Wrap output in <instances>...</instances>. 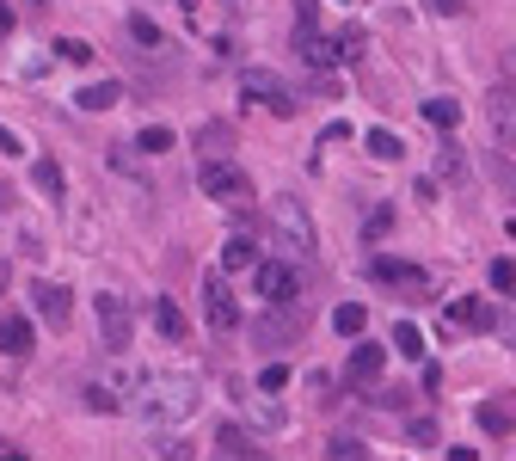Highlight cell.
<instances>
[{
	"label": "cell",
	"instance_id": "9a60e30c",
	"mask_svg": "<svg viewBox=\"0 0 516 461\" xmlns=\"http://www.w3.org/2000/svg\"><path fill=\"white\" fill-rule=\"evenodd\" d=\"M295 50H302V62H313V68H332L339 62V50H332V37H320V25H295Z\"/></svg>",
	"mask_w": 516,
	"mask_h": 461
},
{
	"label": "cell",
	"instance_id": "60d3db41",
	"mask_svg": "<svg viewBox=\"0 0 516 461\" xmlns=\"http://www.w3.org/2000/svg\"><path fill=\"white\" fill-rule=\"evenodd\" d=\"M0 154H25V142H19V136H13L6 123H0Z\"/></svg>",
	"mask_w": 516,
	"mask_h": 461
},
{
	"label": "cell",
	"instance_id": "2e32d148",
	"mask_svg": "<svg viewBox=\"0 0 516 461\" xmlns=\"http://www.w3.org/2000/svg\"><path fill=\"white\" fill-rule=\"evenodd\" d=\"M448 320H455V326H480V332H492V326H498V308H485V302H474V295H461V302L448 308Z\"/></svg>",
	"mask_w": 516,
	"mask_h": 461
},
{
	"label": "cell",
	"instance_id": "9c48e42d",
	"mask_svg": "<svg viewBox=\"0 0 516 461\" xmlns=\"http://www.w3.org/2000/svg\"><path fill=\"white\" fill-rule=\"evenodd\" d=\"M381 369H387V345H357L350 363H344V382H350V388H376Z\"/></svg>",
	"mask_w": 516,
	"mask_h": 461
},
{
	"label": "cell",
	"instance_id": "4dcf8cb0",
	"mask_svg": "<svg viewBox=\"0 0 516 461\" xmlns=\"http://www.w3.org/2000/svg\"><path fill=\"white\" fill-rule=\"evenodd\" d=\"M130 37H136V43H148V50H160V43H167V37H160V25H154L148 13H136V19H130Z\"/></svg>",
	"mask_w": 516,
	"mask_h": 461
},
{
	"label": "cell",
	"instance_id": "277c9868",
	"mask_svg": "<svg viewBox=\"0 0 516 461\" xmlns=\"http://www.w3.org/2000/svg\"><path fill=\"white\" fill-rule=\"evenodd\" d=\"M271 228H276V240H283L289 252H302V258L313 252V221H308V210H302L295 197H276L271 203Z\"/></svg>",
	"mask_w": 516,
	"mask_h": 461
},
{
	"label": "cell",
	"instance_id": "ac0fdd59",
	"mask_svg": "<svg viewBox=\"0 0 516 461\" xmlns=\"http://www.w3.org/2000/svg\"><path fill=\"white\" fill-rule=\"evenodd\" d=\"M197 148H204V160H228V148H234V123H204V130H197Z\"/></svg>",
	"mask_w": 516,
	"mask_h": 461
},
{
	"label": "cell",
	"instance_id": "5bb4252c",
	"mask_svg": "<svg viewBox=\"0 0 516 461\" xmlns=\"http://www.w3.org/2000/svg\"><path fill=\"white\" fill-rule=\"evenodd\" d=\"M32 345H37L32 320L25 314H0V351L6 357H32Z\"/></svg>",
	"mask_w": 516,
	"mask_h": 461
},
{
	"label": "cell",
	"instance_id": "4fadbf2b",
	"mask_svg": "<svg viewBox=\"0 0 516 461\" xmlns=\"http://www.w3.org/2000/svg\"><path fill=\"white\" fill-rule=\"evenodd\" d=\"M32 308H37V320H50V326H68V314H74V302H68V289L62 284H37Z\"/></svg>",
	"mask_w": 516,
	"mask_h": 461
},
{
	"label": "cell",
	"instance_id": "f1b7e54d",
	"mask_svg": "<svg viewBox=\"0 0 516 461\" xmlns=\"http://www.w3.org/2000/svg\"><path fill=\"white\" fill-rule=\"evenodd\" d=\"M326 456H332V461H363V456H369V443H363V437H332Z\"/></svg>",
	"mask_w": 516,
	"mask_h": 461
},
{
	"label": "cell",
	"instance_id": "e0dca14e",
	"mask_svg": "<svg viewBox=\"0 0 516 461\" xmlns=\"http://www.w3.org/2000/svg\"><path fill=\"white\" fill-rule=\"evenodd\" d=\"M117 99H123V86H117V80H93V86H80V93H74V105H80V111H111Z\"/></svg>",
	"mask_w": 516,
	"mask_h": 461
},
{
	"label": "cell",
	"instance_id": "4316f807",
	"mask_svg": "<svg viewBox=\"0 0 516 461\" xmlns=\"http://www.w3.org/2000/svg\"><path fill=\"white\" fill-rule=\"evenodd\" d=\"M394 351H400V357H424V332H418L412 320H400V326H394Z\"/></svg>",
	"mask_w": 516,
	"mask_h": 461
},
{
	"label": "cell",
	"instance_id": "484cf974",
	"mask_svg": "<svg viewBox=\"0 0 516 461\" xmlns=\"http://www.w3.org/2000/svg\"><path fill=\"white\" fill-rule=\"evenodd\" d=\"M363 43H369V37H363V25H344V32L332 37V50H339V62H357V56H363Z\"/></svg>",
	"mask_w": 516,
	"mask_h": 461
},
{
	"label": "cell",
	"instance_id": "f546056e",
	"mask_svg": "<svg viewBox=\"0 0 516 461\" xmlns=\"http://www.w3.org/2000/svg\"><path fill=\"white\" fill-rule=\"evenodd\" d=\"M172 142H178V136H172L167 123H148V130H141V142H136V148H148V154H167Z\"/></svg>",
	"mask_w": 516,
	"mask_h": 461
},
{
	"label": "cell",
	"instance_id": "7a4b0ae2",
	"mask_svg": "<svg viewBox=\"0 0 516 461\" xmlns=\"http://www.w3.org/2000/svg\"><path fill=\"white\" fill-rule=\"evenodd\" d=\"M93 314H99L104 351H130V339H136V308H130L123 295H111V289H104L99 302H93Z\"/></svg>",
	"mask_w": 516,
	"mask_h": 461
},
{
	"label": "cell",
	"instance_id": "8fae6325",
	"mask_svg": "<svg viewBox=\"0 0 516 461\" xmlns=\"http://www.w3.org/2000/svg\"><path fill=\"white\" fill-rule=\"evenodd\" d=\"M474 419H480L485 437H511V430H516V388H511V393H492V400H480V412H474Z\"/></svg>",
	"mask_w": 516,
	"mask_h": 461
},
{
	"label": "cell",
	"instance_id": "5b68a950",
	"mask_svg": "<svg viewBox=\"0 0 516 461\" xmlns=\"http://www.w3.org/2000/svg\"><path fill=\"white\" fill-rule=\"evenodd\" d=\"M204 314H209L215 332H240V302H234V289H228L222 271H209L204 277Z\"/></svg>",
	"mask_w": 516,
	"mask_h": 461
},
{
	"label": "cell",
	"instance_id": "44dd1931",
	"mask_svg": "<svg viewBox=\"0 0 516 461\" xmlns=\"http://www.w3.org/2000/svg\"><path fill=\"white\" fill-rule=\"evenodd\" d=\"M363 326H369V308H363V302L332 308V332H339V339H363Z\"/></svg>",
	"mask_w": 516,
	"mask_h": 461
},
{
	"label": "cell",
	"instance_id": "d4e9b609",
	"mask_svg": "<svg viewBox=\"0 0 516 461\" xmlns=\"http://www.w3.org/2000/svg\"><path fill=\"white\" fill-rule=\"evenodd\" d=\"M32 185L43 191V197H62V167H56V160H37V167H32Z\"/></svg>",
	"mask_w": 516,
	"mask_h": 461
},
{
	"label": "cell",
	"instance_id": "30bf717a",
	"mask_svg": "<svg viewBox=\"0 0 516 461\" xmlns=\"http://www.w3.org/2000/svg\"><path fill=\"white\" fill-rule=\"evenodd\" d=\"M369 277L387 284V289H418V295L430 289V277H424L418 265H406V258H369Z\"/></svg>",
	"mask_w": 516,
	"mask_h": 461
},
{
	"label": "cell",
	"instance_id": "f35d334b",
	"mask_svg": "<svg viewBox=\"0 0 516 461\" xmlns=\"http://www.w3.org/2000/svg\"><path fill=\"white\" fill-rule=\"evenodd\" d=\"M295 25H320V0H295Z\"/></svg>",
	"mask_w": 516,
	"mask_h": 461
},
{
	"label": "cell",
	"instance_id": "8992f818",
	"mask_svg": "<svg viewBox=\"0 0 516 461\" xmlns=\"http://www.w3.org/2000/svg\"><path fill=\"white\" fill-rule=\"evenodd\" d=\"M240 93H246V99H258V105H271L276 117H289V111H295V93H289L271 68H246L240 74Z\"/></svg>",
	"mask_w": 516,
	"mask_h": 461
},
{
	"label": "cell",
	"instance_id": "7c38bea8",
	"mask_svg": "<svg viewBox=\"0 0 516 461\" xmlns=\"http://www.w3.org/2000/svg\"><path fill=\"white\" fill-rule=\"evenodd\" d=\"M283 308H289V302H276V314L252 320V326H246V332H252V339H258V345H289V339H295V332H302V314H283Z\"/></svg>",
	"mask_w": 516,
	"mask_h": 461
},
{
	"label": "cell",
	"instance_id": "ee69618b",
	"mask_svg": "<svg viewBox=\"0 0 516 461\" xmlns=\"http://www.w3.org/2000/svg\"><path fill=\"white\" fill-rule=\"evenodd\" d=\"M0 295H6V271H0Z\"/></svg>",
	"mask_w": 516,
	"mask_h": 461
},
{
	"label": "cell",
	"instance_id": "83f0119b",
	"mask_svg": "<svg viewBox=\"0 0 516 461\" xmlns=\"http://www.w3.org/2000/svg\"><path fill=\"white\" fill-rule=\"evenodd\" d=\"M369 154H376V160H400V154H406V142H400L394 130H369Z\"/></svg>",
	"mask_w": 516,
	"mask_h": 461
},
{
	"label": "cell",
	"instance_id": "8d00e7d4",
	"mask_svg": "<svg viewBox=\"0 0 516 461\" xmlns=\"http://www.w3.org/2000/svg\"><path fill=\"white\" fill-rule=\"evenodd\" d=\"M56 50H62V62H86V56H93V50H86V43H80V37H62V43H56Z\"/></svg>",
	"mask_w": 516,
	"mask_h": 461
},
{
	"label": "cell",
	"instance_id": "d6a6232c",
	"mask_svg": "<svg viewBox=\"0 0 516 461\" xmlns=\"http://www.w3.org/2000/svg\"><path fill=\"white\" fill-rule=\"evenodd\" d=\"M406 437H412L418 449H437V425H430V419H412V425H406Z\"/></svg>",
	"mask_w": 516,
	"mask_h": 461
},
{
	"label": "cell",
	"instance_id": "603a6c76",
	"mask_svg": "<svg viewBox=\"0 0 516 461\" xmlns=\"http://www.w3.org/2000/svg\"><path fill=\"white\" fill-rule=\"evenodd\" d=\"M424 123H430V130H455V123H461V105L437 93V99H424Z\"/></svg>",
	"mask_w": 516,
	"mask_h": 461
},
{
	"label": "cell",
	"instance_id": "d6986e66",
	"mask_svg": "<svg viewBox=\"0 0 516 461\" xmlns=\"http://www.w3.org/2000/svg\"><path fill=\"white\" fill-rule=\"evenodd\" d=\"M258 265V240L252 234H234L228 247H222V271H252Z\"/></svg>",
	"mask_w": 516,
	"mask_h": 461
},
{
	"label": "cell",
	"instance_id": "7402d4cb",
	"mask_svg": "<svg viewBox=\"0 0 516 461\" xmlns=\"http://www.w3.org/2000/svg\"><path fill=\"white\" fill-rule=\"evenodd\" d=\"M215 456H258V443H252L240 425H222L215 430Z\"/></svg>",
	"mask_w": 516,
	"mask_h": 461
},
{
	"label": "cell",
	"instance_id": "ab89813d",
	"mask_svg": "<svg viewBox=\"0 0 516 461\" xmlns=\"http://www.w3.org/2000/svg\"><path fill=\"white\" fill-rule=\"evenodd\" d=\"M498 74H504V80H511V86H516V43H511V50H504V56H498Z\"/></svg>",
	"mask_w": 516,
	"mask_h": 461
},
{
	"label": "cell",
	"instance_id": "6da1fadb",
	"mask_svg": "<svg viewBox=\"0 0 516 461\" xmlns=\"http://www.w3.org/2000/svg\"><path fill=\"white\" fill-rule=\"evenodd\" d=\"M197 382L191 375H141V393H136V419L148 425H185L197 412Z\"/></svg>",
	"mask_w": 516,
	"mask_h": 461
},
{
	"label": "cell",
	"instance_id": "74e56055",
	"mask_svg": "<svg viewBox=\"0 0 516 461\" xmlns=\"http://www.w3.org/2000/svg\"><path fill=\"white\" fill-rule=\"evenodd\" d=\"M492 178H498V185L516 197V167H511V160H492Z\"/></svg>",
	"mask_w": 516,
	"mask_h": 461
},
{
	"label": "cell",
	"instance_id": "b9f144b4",
	"mask_svg": "<svg viewBox=\"0 0 516 461\" xmlns=\"http://www.w3.org/2000/svg\"><path fill=\"white\" fill-rule=\"evenodd\" d=\"M461 6H467V0H430V13H443V19H455Z\"/></svg>",
	"mask_w": 516,
	"mask_h": 461
},
{
	"label": "cell",
	"instance_id": "836d02e7",
	"mask_svg": "<svg viewBox=\"0 0 516 461\" xmlns=\"http://www.w3.org/2000/svg\"><path fill=\"white\" fill-rule=\"evenodd\" d=\"M258 388H265V393L289 388V369H283V363H271V369H258Z\"/></svg>",
	"mask_w": 516,
	"mask_h": 461
},
{
	"label": "cell",
	"instance_id": "d590c367",
	"mask_svg": "<svg viewBox=\"0 0 516 461\" xmlns=\"http://www.w3.org/2000/svg\"><path fill=\"white\" fill-rule=\"evenodd\" d=\"M387 228H394V210H369V221H363V234H369V240H381Z\"/></svg>",
	"mask_w": 516,
	"mask_h": 461
},
{
	"label": "cell",
	"instance_id": "1f68e13d",
	"mask_svg": "<svg viewBox=\"0 0 516 461\" xmlns=\"http://www.w3.org/2000/svg\"><path fill=\"white\" fill-rule=\"evenodd\" d=\"M492 289H498V295L516 289V258H492Z\"/></svg>",
	"mask_w": 516,
	"mask_h": 461
},
{
	"label": "cell",
	"instance_id": "ffe728a7",
	"mask_svg": "<svg viewBox=\"0 0 516 461\" xmlns=\"http://www.w3.org/2000/svg\"><path fill=\"white\" fill-rule=\"evenodd\" d=\"M437 178H443V185H467V154H461V142L437 148Z\"/></svg>",
	"mask_w": 516,
	"mask_h": 461
},
{
	"label": "cell",
	"instance_id": "cb8c5ba5",
	"mask_svg": "<svg viewBox=\"0 0 516 461\" xmlns=\"http://www.w3.org/2000/svg\"><path fill=\"white\" fill-rule=\"evenodd\" d=\"M154 326H160L167 339H185V332H191V320L178 314V302H154Z\"/></svg>",
	"mask_w": 516,
	"mask_h": 461
},
{
	"label": "cell",
	"instance_id": "7bdbcfd3",
	"mask_svg": "<svg viewBox=\"0 0 516 461\" xmlns=\"http://www.w3.org/2000/svg\"><path fill=\"white\" fill-rule=\"evenodd\" d=\"M6 32H13V13H6V6H0V37H6Z\"/></svg>",
	"mask_w": 516,
	"mask_h": 461
},
{
	"label": "cell",
	"instance_id": "ba28073f",
	"mask_svg": "<svg viewBox=\"0 0 516 461\" xmlns=\"http://www.w3.org/2000/svg\"><path fill=\"white\" fill-rule=\"evenodd\" d=\"M252 289H258V295H265V302H295V265H265V258H258V265H252Z\"/></svg>",
	"mask_w": 516,
	"mask_h": 461
},
{
	"label": "cell",
	"instance_id": "e575fe53",
	"mask_svg": "<svg viewBox=\"0 0 516 461\" xmlns=\"http://www.w3.org/2000/svg\"><path fill=\"white\" fill-rule=\"evenodd\" d=\"M86 406H93V412H117V393L93 382V388H86Z\"/></svg>",
	"mask_w": 516,
	"mask_h": 461
},
{
	"label": "cell",
	"instance_id": "52a82bcc",
	"mask_svg": "<svg viewBox=\"0 0 516 461\" xmlns=\"http://www.w3.org/2000/svg\"><path fill=\"white\" fill-rule=\"evenodd\" d=\"M485 130H492V142L498 148H516V86H492V99H485Z\"/></svg>",
	"mask_w": 516,
	"mask_h": 461
},
{
	"label": "cell",
	"instance_id": "3957f363",
	"mask_svg": "<svg viewBox=\"0 0 516 461\" xmlns=\"http://www.w3.org/2000/svg\"><path fill=\"white\" fill-rule=\"evenodd\" d=\"M197 185H204V197H215V203H246V197H252V185H246V173L234 160H204V167H197Z\"/></svg>",
	"mask_w": 516,
	"mask_h": 461
}]
</instances>
